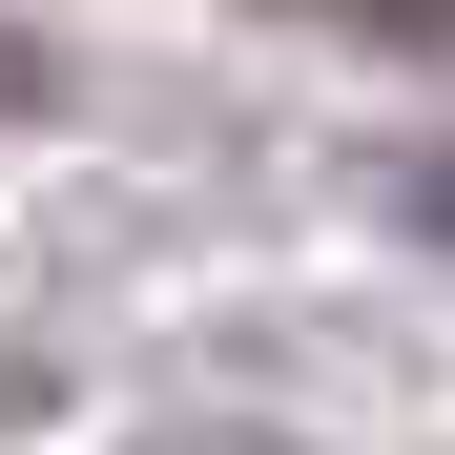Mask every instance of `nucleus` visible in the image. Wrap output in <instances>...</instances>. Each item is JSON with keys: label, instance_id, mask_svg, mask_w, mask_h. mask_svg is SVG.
Listing matches in <instances>:
<instances>
[{"label": "nucleus", "instance_id": "1", "mask_svg": "<svg viewBox=\"0 0 455 455\" xmlns=\"http://www.w3.org/2000/svg\"><path fill=\"white\" fill-rule=\"evenodd\" d=\"M331 21H394V42H455V0H331Z\"/></svg>", "mask_w": 455, "mask_h": 455}]
</instances>
